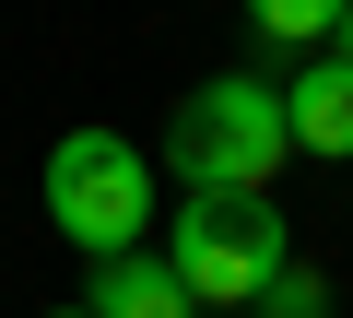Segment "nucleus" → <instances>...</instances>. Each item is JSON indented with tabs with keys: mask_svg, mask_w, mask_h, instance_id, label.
<instances>
[{
	"mask_svg": "<svg viewBox=\"0 0 353 318\" xmlns=\"http://www.w3.org/2000/svg\"><path fill=\"white\" fill-rule=\"evenodd\" d=\"M283 130H294V153H353V59H306L294 83H283Z\"/></svg>",
	"mask_w": 353,
	"mask_h": 318,
	"instance_id": "20e7f679",
	"label": "nucleus"
},
{
	"mask_svg": "<svg viewBox=\"0 0 353 318\" xmlns=\"http://www.w3.org/2000/svg\"><path fill=\"white\" fill-rule=\"evenodd\" d=\"M83 318H189V295H176L165 248H130V259H94V295Z\"/></svg>",
	"mask_w": 353,
	"mask_h": 318,
	"instance_id": "39448f33",
	"label": "nucleus"
},
{
	"mask_svg": "<svg viewBox=\"0 0 353 318\" xmlns=\"http://www.w3.org/2000/svg\"><path fill=\"white\" fill-rule=\"evenodd\" d=\"M59 318H83V306H59Z\"/></svg>",
	"mask_w": 353,
	"mask_h": 318,
	"instance_id": "1a4fd4ad",
	"label": "nucleus"
},
{
	"mask_svg": "<svg viewBox=\"0 0 353 318\" xmlns=\"http://www.w3.org/2000/svg\"><path fill=\"white\" fill-rule=\"evenodd\" d=\"M259 318H330V283H318V271L294 259V271H283V283L259 295Z\"/></svg>",
	"mask_w": 353,
	"mask_h": 318,
	"instance_id": "0eeeda50",
	"label": "nucleus"
},
{
	"mask_svg": "<svg viewBox=\"0 0 353 318\" xmlns=\"http://www.w3.org/2000/svg\"><path fill=\"white\" fill-rule=\"evenodd\" d=\"M48 224L83 259H130L141 224H153V153H130L118 130H71L48 153Z\"/></svg>",
	"mask_w": 353,
	"mask_h": 318,
	"instance_id": "7ed1b4c3",
	"label": "nucleus"
},
{
	"mask_svg": "<svg viewBox=\"0 0 353 318\" xmlns=\"http://www.w3.org/2000/svg\"><path fill=\"white\" fill-rule=\"evenodd\" d=\"M165 153H176V177H189V189H248V201H271L283 153H294V130H283V83H259V71H212V83H189V95H176Z\"/></svg>",
	"mask_w": 353,
	"mask_h": 318,
	"instance_id": "f03ea898",
	"label": "nucleus"
},
{
	"mask_svg": "<svg viewBox=\"0 0 353 318\" xmlns=\"http://www.w3.org/2000/svg\"><path fill=\"white\" fill-rule=\"evenodd\" d=\"M165 271H176V295H189V318H248V306L294 271L283 201H248V189H189V201H176V236H165Z\"/></svg>",
	"mask_w": 353,
	"mask_h": 318,
	"instance_id": "f257e3e1",
	"label": "nucleus"
},
{
	"mask_svg": "<svg viewBox=\"0 0 353 318\" xmlns=\"http://www.w3.org/2000/svg\"><path fill=\"white\" fill-rule=\"evenodd\" d=\"M330 59H353V0H341V12H330Z\"/></svg>",
	"mask_w": 353,
	"mask_h": 318,
	"instance_id": "6e6552de",
	"label": "nucleus"
},
{
	"mask_svg": "<svg viewBox=\"0 0 353 318\" xmlns=\"http://www.w3.org/2000/svg\"><path fill=\"white\" fill-rule=\"evenodd\" d=\"M259 48H330V0H259Z\"/></svg>",
	"mask_w": 353,
	"mask_h": 318,
	"instance_id": "423d86ee",
	"label": "nucleus"
}]
</instances>
